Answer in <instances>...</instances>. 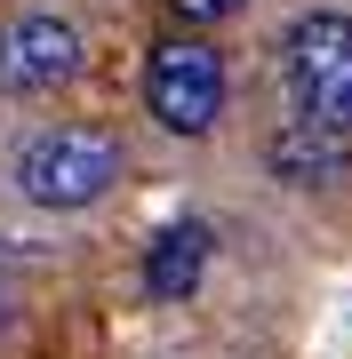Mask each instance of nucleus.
<instances>
[{
  "label": "nucleus",
  "instance_id": "2",
  "mask_svg": "<svg viewBox=\"0 0 352 359\" xmlns=\"http://www.w3.org/2000/svg\"><path fill=\"white\" fill-rule=\"evenodd\" d=\"M280 96H288V120L352 136V16L344 8H313L280 32Z\"/></svg>",
  "mask_w": 352,
  "mask_h": 359
},
{
  "label": "nucleus",
  "instance_id": "1",
  "mask_svg": "<svg viewBox=\"0 0 352 359\" xmlns=\"http://www.w3.org/2000/svg\"><path fill=\"white\" fill-rule=\"evenodd\" d=\"M120 176H129V152H120V136L96 128V120H56V128L25 136L16 160H8V184H16L32 208H48V216L96 208Z\"/></svg>",
  "mask_w": 352,
  "mask_h": 359
},
{
  "label": "nucleus",
  "instance_id": "6",
  "mask_svg": "<svg viewBox=\"0 0 352 359\" xmlns=\"http://www.w3.org/2000/svg\"><path fill=\"white\" fill-rule=\"evenodd\" d=\"M264 168H273V184L320 192V184H337L344 168H352V136L313 128V120H280V128L264 136Z\"/></svg>",
  "mask_w": 352,
  "mask_h": 359
},
{
  "label": "nucleus",
  "instance_id": "5",
  "mask_svg": "<svg viewBox=\"0 0 352 359\" xmlns=\"http://www.w3.org/2000/svg\"><path fill=\"white\" fill-rule=\"evenodd\" d=\"M209 256H216V231L200 216H176L169 231H152V248H144V295H152V304H193L200 280H209Z\"/></svg>",
  "mask_w": 352,
  "mask_h": 359
},
{
  "label": "nucleus",
  "instance_id": "7",
  "mask_svg": "<svg viewBox=\"0 0 352 359\" xmlns=\"http://www.w3.org/2000/svg\"><path fill=\"white\" fill-rule=\"evenodd\" d=\"M240 8H248V0H169V16L193 25V32H216L224 16H240Z\"/></svg>",
  "mask_w": 352,
  "mask_h": 359
},
{
  "label": "nucleus",
  "instance_id": "4",
  "mask_svg": "<svg viewBox=\"0 0 352 359\" xmlns=\"http://www.w3.org/2000/svg\"><path fill=\"white\" fill-rule=\"evenodd\" d=\"M89 72V32L65 8H25L0 25V96L32 104V96H65Z\"/></svg>",
  "mask_w": 352,
  "mask_h": 359
},
{
  "label": "nucleus",
  "instance_id": "3",
  "mask_svg": "<svg viewBox=\"0 0 352 359\" xmlns=\"http://www.w3.org/2000/svg\"><path fill=\"white\" fill-rule=\"evenodd\" d=\"M144 112H152L169 136H184V144L216 136V120H224V56L193 25L160 32L152 48H144Z\"/></svg>",
  "mask_w": 352,
  "mask_h": 359
}]
</instances>
